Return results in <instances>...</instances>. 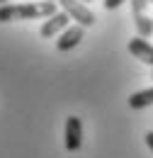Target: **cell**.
Here are the masks:
<instances>
[{"label": "cell", "mask_w": 153, "mask_h": 158, "mask_svg": "<svg viewBox=\"0 0 153 158\" xmlns=\"http://www.w3.org/2000/svg\"><path fill=\"white\" fill-rule=\"evenodd\" d=\"M56 12V2H19V5H0V22H22V20H46Z\"/></svg>", "instance_id": "cell-1"}, {"label": "cell", "mask_w": 153, "mask_h": 158, "mask_svg": "<svg viewBox=\"0 0 153 158\" xmlns=\"http://www.w3.org/2000/svg\"><path fill=\"white\" fill-rule=\"evenodd\" d=\"M58 5L63 7V12H68L71 20H76V24H83V27H93L95 24V12L83 2V0H58Z\"/></svg>", "instance_id": "cell-2"}, {"label": "cell", "mask_w": 153, "mask_h": 158, "mask_svg": "<svg viewBox=\"0 0 153 158\" xmlns=\"http://www.w3.org/2000/svg\"><path fill=\"white\" fill-rule=\"evenodd\" d=\"M131 2V17H134V27L139 37H151L153 34V17H148V0H129Z\"/></svg>", "instance_id": "cell-3"}, {"label": "cell", "mask_w": 153, "mask_h": 158, "mask_svg": "<svg viewBox=\"0 0 153 158\" xmlns=\"http://www.w3.org/2000/svg\"><path fill=\"white\" fill-rule=\"evenodd\" d=\"M63 139H66V151H68V153H76V151L83 148V122H80V117H68L66 119Z\"/></svg>", "instance_id": "cell-4"}, {"label": "cell", "mask_w": 153, "mask_h": 158, "mask_svg": "<svg viewBox=\"0 0 153 158\" xmlns=\"http://www.w3.org/2000/svg\"><path fill=\"white\" fill-rule=\"evenodd\" d=\"M68 22H71V17H68V12H54L51 17H46L44 20V24L39 27V34L44 37V39H51V37H56V34H61L66 27H68Z\"/></svg>", "instance_id": "cell-5"}, {"label": "cell", "mask_w": 153, "mask_h": 158, "mask_svg": "<svg viewBox=\"0 0 153 158\" xmlns=\"http://www.w3.org/2000/svg\"><path fill=\"white\" fill-rule=\"evenodd\" d=\"M83 37H85V27H83V24L66 27L56 39V49L58 51H71V49H76L78 44L83 41Z\"/></svg>", "instance_id": "cell-6"}, {"label": "cell", "mask_w": 153, "mask_h": 158, "mask_svg": "<svg viewBox=\"0 0 153 158\" xmlns=\"http://www.w3.org/2000/svg\"><path fill=\"white\" fill-rule=\"evenodd\" d=\"M129 54H131L134 59H139L141 63L153 66V46L143 39V37H134V39H129Z\"/></svg>", "instance_id": "cell-7"}, {"label": "cell", "mask_w": 153, "mask_h": 158, "mask_svg": "<svg viewBox=\"0 0 153 158\" xmlns=\"http://www.w3.org/2000/svg\"><path fill=\"white\" fill-rule=\"evenodd\" d=\"M153 105V88L148 90H141V93H134L129 98V107L131 110H143V107H151Z\"/></svg>", "instance_id": "cell-8"}, {"label": "cell", "mask_w": 153, "mask_h": 158, "mask_svg": "<svg viewBox=\"0 0 153 158\" xmlns=\"http://www.w3.org/2000/svg\"><path fill=\"white\" fill-rule=\"evenodd\" d=\"M122 2H126V0H105V7H107V10H117Z\"/></svg>", "instance_id": "cell-9"}, {"label": "cell", "mask_w": 153, "mask_h": 158, "mask_svg": "<svg viewBox=\"0 0 153 158\" xmlns=\"http://www.w3.org/2000/svg\"><path fill=\"white\" fill-rule=\"evenodd\" d=\"M146 143H148V148L153 151V131H148V134H146Z\"/></svg>", "instance_id": "cell-10"}, {"label": "cell", "mask_w": 153, "mask_h": 158, "mask_svg": "<svg viewBox=\"0 0 153 158\" xmlns=\"http://www.w3.org/2000/svg\"><path fill=\"white\" fill-rule=\"evenodd\" d=\"M5 2H7V0H0V5H5Z\"/></svg>", "instance_id": "cell-11"}, {"label": "cell", "mask_w": 153, "mask_h": 158, "mask_svg": "<svg viewBox=\"0 0 153 158\" xmlns=\"http://www.w3.org/2000/svg\"><path fill=\"white\" fill-rule=\"evenodd\" d=\"M83 2H90V0H83Z\"/></svg>", "instance_id": "cell-12"}, {"label": "cell", "mask_w": 153, "mask_h": 158, "mask_svg": "<svg viewBox=\"0 0 153 158\" xmlns=\"http://www.w3.org/2000/svg\"><path fill=\"white\" fill-rule=\"evenodd\" d=\"M51 2H58V0H51Z\"/></svg>", "instance_id": "cell-13"}, {"label": "cell", "mask_w": 153, "mask_h": 158, "mask_svg": "<svg viewBox=\"0 0 153 158\" xmlns=\"http://www.w3.org/2000/svg\"><path fill=\"white\" fill-rule=\"evenodd\" d=\"M148 2H153V0H148Z\"/></svg>", "instance_id": "cell-14"}]
</instances>
